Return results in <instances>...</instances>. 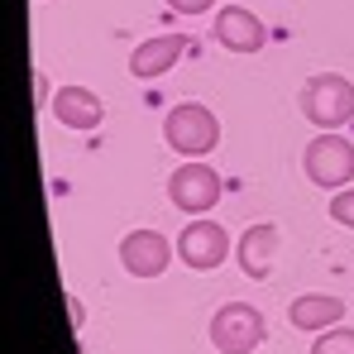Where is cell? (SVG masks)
<instances>
[{"mask_svg":"<svg viewBox=\"0 0 354 354\" xmlns=\"http://www.w3.org/2000/svg\"><path fill=\"white\" fill-rule=\"evenodd\" d=\"M301 173L311 187H326V192H345L354 182V144L340 139L335 129H321L306 149H301Z\"/></svg>","mask_w":354,"mask_h":354,"instance_id":"6da1fadb","label":"cell"},{"mask_svg":"<svg viewBox=\"0 0 354 354\" xmlns=\"http://www.w3.org/2000/svg\"><path fill=\"white\" fill-rule=\"evenodd\" d=\"M301 115L316 129H340L354 120V82L340 72H316L301 86Z\"/></svg>","mask_w":354,"mask_h":354,"instance_id":"7a4b0ae2","label":"cell"},{"mask_svg":"<svg viewBox=\"0 0 354 354\" xmlns=\"http://www.w3.org/2000/svg\"><path fill=\"white\" fill-rule=\"evenodd\" d=\"M163 139H168V149L182 153V158H206V153L221 144V120L211 115L206 106L187 101V106H173V111H168Z\"/></svg>","mask_w":354,"mask_h":354,"instance_id":"3957f363","label":"cell"},{"mask_svg":"<svg viewBox=\"0 0 354 354\" xmlns=\"http://www.w3.org/2000/svg\"><path fill=\"white\" fill-rule=\"evenodd\" d=\"M263 340H268V321L249 301H225L211 316V345L221 354H254Z\"/></svg>","mask_w":354,"mask_h":354,"instance_id":"277c9868","label":"cell"},{"mask_svg":"<svg viewBox=\"0 0 354 354\" xmlns=\"http://www.w3.org/2000/svg\"><path fill=\"white\" fill-rule=\"evenodd\" d=\"M221 192H225L221 173H216L211 163H201V158H187V163L168 177V201H173L177 211H187V216H206V211L221 201Z\"/></svg>","mask_w":354,"mask_h":354,"instance_id":"5b68a950","label":"cell"},{"mask_svg":"<svg viewBox=\"0 0 354 354\" xmlns=\"http://www.w3.org/2000/svg\"><path fill=\"white\" fill-rule=\"evenodd\" d=\"M177 259H182L192 273L221 268V263L230 259V235H225V225H216V221H192V225L177 235Z\"/></svg>","mask_w":354,"mask_h":354,"instance_id":"8992f818","label":"cell"},{"mask_svg":"<svg viewBox=\"0 0 354 354\" xmlns=\"http://www.w3.org/2000/svg\"><path fill=\"white\" fill-rule=\"evenodd\" d=\"M173 254H177V244H168V235H158V230H129V235L120 239V263H124V273H134V278H158V273H168Z\"/></svg>","mask_w":354,"mask_h":354,"instance_id":"52a82bcc","label":"cell"},{"mask_svg":"<svg viewBox=\"0 0 354 354\" xmlns=\"http://www.w3.org/2000/svg\"><path fill=\"white\" fill-rule=\"evenodd\" d=\"M263 19L254 15V10H244V5H225L221 15H216V44H225L230 53H259L263 48Z\"/></svg>","mask_w":354,"mask_h":354,"instance_id":"ba28073f","label":"cell"},{"mask_svg":"<svg viewBox=\"0 0 354 354\" xmlns=\"http://www.w3.org/2000/svg\"><path fill=\"white\" fill-rule=\"evenodd\" d=\"M53 120H58L62 129H77V134H86V129H96L101 120H106V106H101V96L96 91H86V86H62L58 96H53Z\"/></svg>","mask_w":354,"mask_h":354,"instance_id":"9c48e42d","label":"cell"},{"mask_svg":"<svg viewBox=\"0 0 354 354\" xmlns=\"http://www.w3.org/2000/svg\"><path fill=\"white\" fill-rule=\"evenodd\" d=\"M273 254H278V225H249L244 235H239V268H244V278H254V283H263L268 273H273Z\"/></svg>","mask_w":354,"mask_h":354,"instance_id":"30bf717a","label":"cell"},{"mask_svg":"<svg viewBox=\"0 0 354 354\" xmlns=\"http://www.w3.org/2000/svg\"><path fill=\"white\" fill-rule=\"evenodd\" d=\"M187 44H192V39H182V34L149 39V44H139V48L129 53V72H134L139 82H153V77H163V72H168V67L187 53Z\"/></svg>","mask_w":354,"mask_h":354,"instance_id":"8fae6325","label":"cell"},{"mask_svg":"<svg viewBox=\"0 0 354 354\" xmlns=\"http://www.w3.org/2000/svg\"><path fill=\"white\" fill-rule=\"evenodd\" d=\"M340 316H345V301L330 292H301L288 306V321H292L297 330H330V326H340Z\"/></svg>","mask_w":354,"mask_h":354,"instance_id":"7c38bea8","label":"cell"},{"mask_svg":"<svg viewBox=\"0 0 354 354\" xmlns=\"http://www.w3.org/2000/svg\"><path fill=\"white\" fill-rule=\"evenodd\" d=\"M311 354H354V330H350V326H330V330H321L316 345H311Z\"/></svg>","mask_w":354,"mask_h":354,"instance_id":"4fadbf2b","label":"cell"},{"mask_svg":"<svg viewBox=\"0 0 354 354\" xmlns=\"http://www.w3.org/2000/svg\"><path fill=\"white\" fill-rule=\"evenodd\" d=\"M330 221H340L345 230H354V187H345L340 196H330Z\"/></svg>","mask_w":354,"mask_h":354,"instance_id":"5bb4252c","label":"cell"},{"mask_svg":"<svg viewBox=\"0 0 354 354\" xmlns=\"http://www.w3.org/2000/svg\"><path fill=\"white\" fill-rule=\"evenodd\" d=\"M211 5H216V0H168L173 15H206Z\"/></svg>","mask_w":354,"mask_h":354,"instance_id":"9a60e30c","label":"cell"},{"mask_svg":"<svg viewBox=\"0 0 354 354\" xmlns=\"http://www.w3.org/2000/svg\"><path fill=\"white\" fill-rule=\"evenodd\" d=\"M44 106H53V96H48V77L34 67V111H44Z\"/></svg>","mask_w":354,"mask_h":354,"instance_id":"2e32d148","label":"cell"},{"mask_svg":"<svg viewBox=\"0 0 354 354\" xmlns=\"http://www.w3.org/2000/svg\"><path fill=\"white\" fill-rule=\"evenodd\" d=\"M67 321H72V330H82V321H86V311H82L77 297H67Z\"/></svg>","mask_w":354,"mask_h":354,"instance_id":"e0dca14e","label":"cell"}]
</instances>
